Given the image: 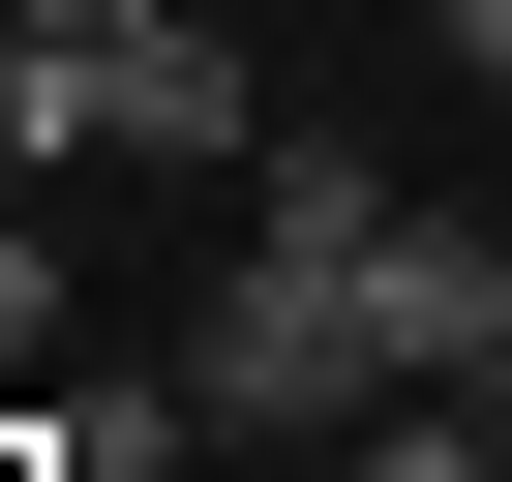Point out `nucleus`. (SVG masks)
I'll return each instance as SVG.
<instances>
[{
  "label": "nucleus",
  "mask_w": 512,
  "mask_h": 482,
  "mask_svg": "<svg viewBox=\"0 0 512 482\" xmlns=\"http://www.w3.org/2000/svg\"><path fill=\"white\" fill-rule=\"evenodd\" d=\"M482 362H512V241L422 211V181H362V151H272V181H241L211 332H181V422H211V452H302V422L482 392Z\"/></svg>",
  "instance_id": "f257e3e1"
},
{
  "label": "nucleus",
  "mask_w": 512,
  "mask_h": 482,
  "mask_svg": "<svg viewBox=\"0 0 512 482\" xmlns=\"http://www.w3.org/2000/svg\"><path fill=\"white\" fill-rule=\"evenodd\" d=\"M91 151L272 181V91H241V31H211V0H151V31H0V181H91Z\"/></svg>",
  "instance_id": "f03ea898"
},
{
  "label": "nucleus",
  "mask_w": 512,
  "mask_h": 482,
  "mask_svg": "<svg viewBox=\"0 0 512 482\" xmlns=\"http://www.w3.org/2000/svg\"><path fill=\"white\" fill-rule=\"evenodd\" d=\"M61 362V211H0V392Z\"/></svg>",
  "instance_id": "7ed1b4c3"
},
{
  "label": "nucleus",
  "mask_w": 512,
  "mask_h": 482,
  "mask_svg": "<svg viewBox=\"0 0 512 482\" xmlns=\"http://www.w3.org/2000/svg\"><path fill=\"white\" fill-rule=\"evenodd\" d=\"M422 31H452V61H482V91H512V0H422Z\"/></svg>",
  "instance_id": "20e7f679"
},
{
  "label": "nucleus",
  "mask_w": 512,
  "mask_h": 482,
  "mask_svg": "<svg viewBox=\"0 0 512 482\" xmlns=\"http://www.w3.org/2000/svg\"><path fill=\"white\" fill-rule=\"evenodd\" d=\"M31 31H151V0H31Z\"/></svg>",
  "instance_id": "39448f33"
},
{
  "label": "nucleus",
  "mask_w": 512,
  "mask_h": 482,
  "mask_svg": "<svg viewBox=\"0 0 512 482\" xmlns=\"http://www.w3.org/2000/svg\"><path fill=\"white\" fill-rule=\"evenodd\" d=\"M0 31H31V0H0Z\"/></svg>",
  "instance_id": "423d86ee"
}]
</instances>
